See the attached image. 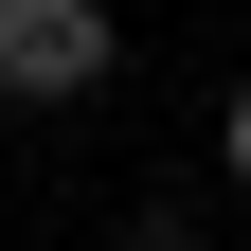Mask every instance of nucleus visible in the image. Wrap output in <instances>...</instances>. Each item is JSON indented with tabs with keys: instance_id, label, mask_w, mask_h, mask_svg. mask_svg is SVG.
Returning <instances> with one entry per match:
<instances>
[{
	"instance_id": "f257e3e1",
	"label": "nucleus",
	"mask_w": 251,
	"mask_h": 251,
	"mask_svg": "<svg viewBox=\"0 0 251 251\" xmlns=\"http://www.w3.org/2000/svg\"><path fill=\"white\" fill-rule=\"evenodd\" d=\"M0 90H18V108L108 90V0H0Z\"/></svg>"
},
{
	"instance_id": "f03ea898",
	"label": "nucleus",
	"mask_w": 251,
	"mask_h": 251,
	"mask_svg": "<svg viewBox=\"0 0 251 251\" xmlns=\"http://www.w3.org/2000/svg\"><path fill=\"white\" fill-rule=\"evenodd\" d=\"M215 162H233V179H251V72H233V108H215Z\"/></svg>"
}]
</instances>
